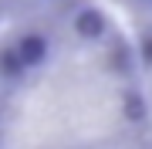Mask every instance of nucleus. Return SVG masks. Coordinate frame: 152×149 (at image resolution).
I'll return each mask as SVG.
<instances>
[{
	"label": "nucleus",
	"mask_w": 152,
	"mask_h": 149,
	"mask_svg": "<svg viewBox=\"0 0 152 149\" xmlns=\"http://www.w3.org/2000/svg\"><path fill=\"white\" fill-rule=\"evenodd\" d=\"M145 4H152V0H145Z\"/></svg>",
	"instance_id": "nucleus-5"
},
{
	"label": "nucleus",
	"mask_w": 152,
	"mask_h": 149,
	"mask_svg": "<svg viewBox=\"0 0 152 149\" xmlns=\"http://www.w3.org/2000/svg\"><path fill=\"white\" fill-rule=\"evenodd\" d=\"M14 51H17V58L24 61L27 71H41L51 61V41H48V34H41V31H24L20 37H17Z\"/></svg>",
	"instance_id": "nucleus-1"
},
{
	"label": "nucleus",
	"mask_w": 152,
	"mask_h": 149,
	"mask_svg": "<svg viewBox=\"0 0 152 149\" xmlns=\"http://www.w3.org/2000/svg\"><path fill=\"white\" fill-rule=\"evenodd\" d=\"M142 54H145V61L152 65V41H145V48H142Z\"/></svg>",
	"instance_id": "nucleus-4"
},
{
	"label": "nucleus",
	"mask_w": 152,
	"mask_h": 149,
	"mask_svg": "<svg viewBox=\"0 0 152 149\" xmlns=\"http://www.w3.org/2000/svg\"><path fill=\"white\" fill-rule=\"evenodd\" d=\"M27 75V68H24V61L17 58L14 48H4L0 51V78H7V81H17V78Z\"/></svg>",
	"instance_id": "nucleus-3"
},
{
	"label": "nucleus",
	"mask_w": 152,
	"mask_h": 149,
	"mask_svg": "<svg viewBox=\"0 0 152 149\" xmlns=\"http://www.w3.org/2000/svg\"><path fill=\"white\" fill-rule=\"evenodd\" d=\"M71 31L78 34L81 41H88V44H95V41H102L105 34H108V17H105L98 7H81V10L75 14V21H71Z\"/></svg>",
	"instance_id": "nucleus-2"
}]
</instances>
